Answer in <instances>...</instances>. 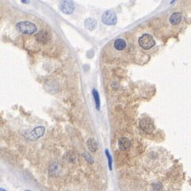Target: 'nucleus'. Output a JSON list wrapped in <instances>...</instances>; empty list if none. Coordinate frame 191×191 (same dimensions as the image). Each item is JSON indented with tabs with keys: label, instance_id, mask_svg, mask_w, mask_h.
Listing matches in <instances>:
<instances>
[{
	"label": "nucleus",
	"instance_id": "obj_1",
	"mask_svg": "<svg viewBox=\"0 0 191 191\" xmlns=\"http://www.w3.org/2000/svg\"><path fill=\"white\" fill-rule=\"evenodd\" d=\"M16 29L24 34H33L37 31V26L30 22H20L16 25Z\"/></svg>",
	"mask_w": 191,
	"mask_h": 191
},
{
	"label": "nucleus",
	"instance_id": "obj_2",
	"mask_svg": "<svg viewBox=\"0 0 191 191\" xmlns=\"http://www.w3.org/2000/svg\"><path fill=\"white\" fill-rule=\"evenodd\" d=\"M139 45L142 49H145V50H149V49L154 47L155 45H156V41H155L154 38L152 35L145 33L140 37Z\"/></svg>",
	"mask_w": 191,
	"mask_h": 191
},
{
	"label": "nucleus",
	"instance_id": "obj_3",
	"mask_svg": "<svg viewBox=\"0 0 191 191\" xmlns=\"http://www.w3.org/2000/svg\"><path fill=\"white\" fill-rule=\"evenodd\" d=\"M117 14L113 10H106V11L102 14L101 17V21L104 24L107 25H113L117 23Z\"/></svg>",
	"mask_w": 191,
	"mask_h": 191
},
{
	"label": "nucleus",
	"instance_id": "obj_4",
	"mask_svg": "<svg viewBox=\"0 0 191 191\" xmlns=\"http://www.w3.org/2000/svg\"><path fill=\"white\" fill-rule=\"evenodd\" d=\"M45 133V127L39 126L37 127L33 130L29 131L27 135H25V138L27 139L28 141H33L42 137V135Z\"/></svg>",
	"mask_w": 191,
	"mask_h": 191
},
{
	"label": "nucleus",
	"instance_id": "obj_5",
	"mask_svg": "<svg viewBox=\"0 0 191 191\" xmlns=\"http://www.w3.org/2000/svg\"><path fill=\"white\" fill-rule=\"evenodd\" d=\"M59 6L61 11L66 14H72L75 10V4L72 1H61Z\"/></svg>",
	"mask_w": 191,
	"mask_h": 191
},
{
	"label": "nucleus",
	"instance_id": "obj_6",
	"mask_svg": "<svg viewBox=\"0 0 191 191\" xmlns=\"http://www.w3.org/2000/svg\"><path fill=\"white\" fill-rule=\"evenodd\" d=\"M52 38V33L48 30H41L36 35V40L38 42L42 44H45L49 42Z\"/></svg>",
	"mask_w": 191,
	"mask_h": 191
},
{
	"label": "nucleus",
	"instance_id": "obj_7",
	"mask_svg": "<svg viewBox=\"0 0 191 191\" xmlns=\"http://www.w3.org/2000/svg\"><path fill=\"white\" fill-rule=\"evenodd\" d=\"M140 127H141V129L143 131H144L147 133H152L153 130H154V125H153L152 122L150 120L146 119V118L141 120V121H140Z\"/></svg>",
	"mask_w": 191,
	"mask_h": 191
},
{
	"label": "nucleus",
	"instance_id": "obj_8",
	"mask_svg": "<svg viewBox=\"0 0 191 191\" xmlns=\"http://www.w3.org/2000/svg\"><path fill=\"white\" fill-rule=\"evenodd\" d=\"M169 21L171 22V24L173 25H177L179 23H181V22L182 21V14L179 12H175V13H173L170 16Z\"/></svg>",
	"mask_w": 191,
	"mask_h": 191
},
{
	"label": "nucleus",
	"instance_id": "obj_9",
	"mask_svg": "<svg viewBox=\"0 0 191 191\" xmlns=\"http://www.w3.org/2000/svg\"><path fill=\"white\" fill-rule=\"evenodd\" d=\"M118 146L121 150L126 151L128 150L131 146V141L126 137H122L118 141Z\"/></svg>",
	"mask_w": 191,
	"mask_h": 191
},
{
	"label": "nucleus",
	"instance_id": "obj_10",
	"mask_svg": "<svg viewBox=\"0 0 191 191\" xmlns=\"http://www.w3.org/2000/svg\"><path fill=\"white\" fill-rule=\"evenodd\" d=\"M84 26L88 30H94L97 26V22L93 18H87L84 22Z\"/></svg>",
	"mask_w": 191,
	"mask_h": 191
},
{
	"label": "nucleus",
	"instance_id": "obj_11",
	"mask_svg": "<svg viewBox=\"0 0 191 191\" xmlns=\"http://www.w3.org/2000/svg\"><path fill=\"white\" fill-rule=\"evenodd\" d=\"M113 46H114V48H115L117 50L119 51L123 50V49L126 47V42H125V40L119 38V39L115 40L114 43H113Z\"/></svg>",
	"mask_w": 191,
	"mask_h": 191
},
{
	"label": "nucleus",
	"instance_id": "obj_12",
	"mask_svg": "<svg viewBox=\"0 0 191 191\" xmlns=\"http://www.w3.org/2000/svg\"><path fill=\"white\" fill-rule=\"evenodd\" d=\"M86 146H87L88 149L91 152H95L97 150V144L96 143L95 140L93 138L89 139L86 142Z\"/></svg>",
	"mask_w": 191,
	"mask_h": 191
},
{
	"label": "nucleus",
	"instance_id": "obj_13",
	"mask_svg": "<svg viewBox=\"0 0 191 191\" xmlns=\"http://www.w3.org/2000/svg\"><path fill=\"white\" fill-rule=\"evenodd\" d=\"M92 94L94 96V101H95V105H96V109L97 110H99L100 109V98H99V94H98V92L94 89L93 91H92Z\"/></svg>",
	"mask_w": 191,
	"mask_h": 191
},
{
	"label": "nucleus",
	"instance_id": "obj_14",
	"mask_svg": "<svg viewBox=\"0 0 191 191\" xmlns=\"http://www.w3.org/2000/svg\"><path fill=\"white\" fill-rule=\"evenodd\" d=\"M105 154H106V156H107L108 160H109V169L112 170V158L111 156L109 155V152L108 150H105Z\"/></svg>",
	"mask_w": 191,
	"mask_h": 191
},
{
	"label": "nucleus",
	"instance_id": "obj_15",
	"mask_svg": "<svg viewBox=\"0 0 191 191\" xmlns=\"http://www.w3.org/2000/svg\"><path fill=\"white\" fill-rule=\"evenodd\" d=\"M83 156H84V157H85V158H86V160H87L88 162L90 163H92L94 162V161H93V158H92V157L90 156V155H88L87 153H84Z\"/></svg>",
	"mask_w": 191,
	"mask_h": 191
},
{
	"label": "nucleus",
	"instance_id": "obj_16",
	"mask_svg": "<svg viewBox=\"0 0 191 191\" xmlns=\"http://www.w3.org/2000/svg\"><path fill=\"white\" fill-rule=\"evenodd\" d=\"M0 191H6V190L4 189H2V188H1V189H0Z\"/></svg>",
	"mask_w": 191,
	"mask_h": 191
}]
</instances>
